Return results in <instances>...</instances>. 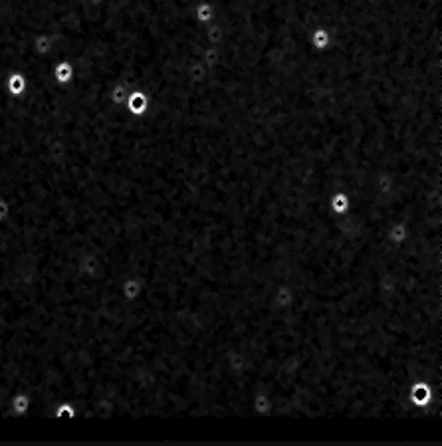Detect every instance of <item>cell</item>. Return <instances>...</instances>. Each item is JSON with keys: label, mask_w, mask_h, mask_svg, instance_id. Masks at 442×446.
<instances>
[{"label": "cell", "mask_w": 442, "mask_h": 446, "mask_svg": "<svg viewBox=\"0 0 442 446\" xmlns=\"http://www.w3.org/2000/svg\"><path fill=\"white\" fill-rule=\"evenodd\" d=\"M54 74H56V80H58V82L66 84V82L72 80V76H74V68H72L70 62H60V64L56 66Z\"/></svg>", "instance_id": "6da1fadb"}, {"label": "cell", "mask_w": 442, "mask_h": 446, "mask_svg": "<svg viewBox=\"0 0 442 446\" xmlns=\"http://www.w3.org/2000/svg\"><path fill=\"white\" fill-rule=\"evenodd\" d=\"M24 89H26V78L20 76V74H12L10 80H8V91L12 95H20Z\"/></svg>", "instance_id": "7a4b0ae2"}]
</instances>
